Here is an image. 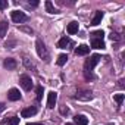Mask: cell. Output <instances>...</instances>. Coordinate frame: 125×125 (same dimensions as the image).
Wrapping results in <instances>:
<instances>
[{
  "instance_id": "obj_1",
  "label": "cell",
  "mask_w": 125,
  "mask_h": 125,
  "mask_svg": "<svg viewBox=\"0 0 125 125\" xmlns=\"http://www.w3.org/2000/svg\"><path fill=\"white\" fill-rule=\"evenodd\" d=\"M100 59H102L100 54H93V56H90V57L84 62V77H85V80L90 81V80L94 78L93 71H94V66L100 62Z\"/></svg>"
},
{
  "instance_id": "obj_2",
  "label": "cell",
  "mask_w": 125,
  "mask_h": 125,
  "mask_svg": "<svg viewBox=\"0 0 125 125\" xmlns=\"http://www.w3.org/2000/svg\"><path fill=\"white\" fill-rule=\"evenodd\" d=\"M35 49H37L38 56H40L44 62H49V60H50V53H49V50H47V47H46V44H44V41H43L41 38H38V40L35 41Z\"/></svg>"
},
{
  "instance_id": "obj_3",
  "label": "cell",
  "mask_w": 125,
  "mask_h": 125,
  "mask_svg": "<svg viewBox=\"0 0 125 125\" xmlns=\"http://www.w3.org/2000/svg\"><path fill=\"white\" fill-rule=\"evenodd\" d=\"M75 100H81V102H90L93 99V91L91 90H84V88H80L75 96H74Z\"/></svg>"
},
{
  "instance_id": "obj_4",
  "label": "cell",
  "mask_w": 125,
  "mask_h": 125,
  "mask_svg": "<svg viewBox=\"0 0 125 125\" xmlns=\"http://www.w3.org/2000/svg\"><path fill=\"white\" fill-rule=\"evenodd\" d=\"M10 16H12V21H13L15 24H24V22H27V21L30 19L28 15L24 13L22 10H13V12L10 13Z\"/></svg>"
},
{
  "instance_id": "obj_5",
  "label": "cell",
  "mask_w": 125,
  "mask_h": 125,
  "mask_svg": "<svg viewBox=\"0 0 125 125\" xmlns=\"http://www.w3.org/2000/svg\"><path fill=\"white\" fill-rule=\"evenodd\" d=\"M19 84L22 85V88L25 90V91H30L31 88H32V80H31V77L30 75H27V74H22L21 77H19Z\"/></svg>"
},
{
  "instance_id": "obj_6",
  "label": "cell",
  "mask_w": 125,
  "mask_h": 125,
  "mask_svg": "<svg viewBox=\"0 0 125 125\" xmlns=\"http://www.w3.org/2000/svg\"><path fill=\"white\" fill-rule=\"evenodd\" d=\"M3 66H5L8 71H13V69H16V66H18V62H16L13 57H6L5 62H3Z\"/></svg>"
},
{
  "instance_id": "obj_7",
  "label": "cell",
  "mask_w": 125,
  "mask_h": 125,
  "mask_svg": "<svg viewBox=\"0 0 125 125\" xmlns=\"http://www.w3.org/2000/svg\"><path fill=\"white\" fill-rule=\"evenodd\" d=\"M56 100H57V93L56 91H50L47 94V107L49 109H53L56 106Z\"/></svg>"
},
{
  "instance_id": "obj_8",
  "label": "cell",
  "mask_w": 125,
  "mask_h": 125,
  "mask_svg": "<svg viewBox=\"0 0 125 125\" xmlns=\"http://www.w3.org/2000/svg\"><path fill=\"white\" fill-rule=\"evenodd\" d=\"M8 99L10 102H16V100H21V93L18 88H10L8 91Z\"/></svg>"
},
{
  "instance_id": "obj_9",
  "label": "cell",
  "mask_w": 125,
  "mask_h": 125,
  "mask_svg": "<svg viewBox=\"0 0 125 125\" xmlns=\"http://www.w3.org/2000/svg\"><path fill=\"white\" fill-rule=\"evenodd\" d=\"M35 113H37V107H35V106H30V107L22 109L21 116H22V118H31V116H34Z\"/></svg>"
},
{
  "instance_id": "obj_10",
  "label": "cell",
  "mask_w": 125,
  "mask_h": 125,
  "mask_svg": "<svg viewBox=\"0 0 125 125\" xmlns=\"http://www.w3.org/2000/svg\"><path fill=\"white\" fill-rule=\"evenodd\" d=\"M90 53V47L87 44H80L77 49H75V54L77 56H85Z\"/></svg>"
},
{
  "instance_id": "obj_11",
  "label": "cell",
  "mask_w": 125,
  "mask_h": 125,
  "mask_svg": "<svg viewBox=\"0 0 125 125\" xmlns=\"http://www.w3.org/2000/svg\"><path fill=\"white\" fill-rule=\"evenodd\" d=\"M88 124V118L84 115H75L74 116V125H87Z\"/></svg>"
},
{
  "instance_id": "obj_12",
  "label": "cell",
  "mask_w": 125,
  "mask_h": 125,
  "mask_svg": "<svg viewBox=\"0 0 125 125\" xmlns=\"http://www.w3.org/2000/svg\"><path fill=\"white\" fill-rule=\"evenodd\" d=\"M69 46H72V41H71L68 37H62V38L57 41V47H59V49H68Z\"/></svg>"
},
{
  "instance_id": "obj_13",
  "label": "cell",
  "mask_w": 125,
  "mask_h": 125,
  "mask_svg": "<svg viewBox=\"0 0 125 125\" xmlns=\"http://www.w3.org/2000/svg\"><path fill=\"white\" fill-rule=\"evenodd\" d=\"M102 19H103V12H102V10H96L94 18H93V21H91L90 25H99V24L102 22Z\"/></svg>"
},
{
  "instance_id": "obj_14",
  "label": "cell",
  "mask_w": 125,
  "mask_h": 125,
  "mask_svg": "<svg viewBox=\"0 0 125 125\" xmlns=\"http://www.w3.org/2000/svg\"><path fill=\"white\" fill-rule=\"evenodd\" d=\"M78 30H80V25H78V22H75V21H72V22L68 25V34H71V35L77 34Z\"/></svg>"
},
{
  "instance_id": "obj_15",
  "label": "cell",
  "mask_w": 125,
  "mask_h": 125,
  "mask_svg": "<svg viewBox=\"0 0 125 125\" xmlns=\"http://www.w3.org/2000/svg\"><path fill=\"white\" fill-rule=\"evenodd\" d=\"M91 47L93 49H104V41L102 38H91Z\"/></svg>"
},
{
  "instance_id": "obj_16",
  "label": "cell",
  "mask_w": 125,
  "mask_h": 125,
  "mask_svg": "<svg viewBox=\"0 0 125 125\" xmlns=\"http://www.w3.org/2000/svg\"><path fill=\"white\" fill-rule=\"evenodd\" d=\"M8 28H9V25H8L6 21H0V38H3V37L6 35Z\"/></svg>"
},
{
  "instance_id": "obj_17",
  "label": "cell",
  "mask_w": 125,
  "mask_h": 125,
  "mask_svg": "<svg viewBox=\"0 0 125 125\" xmlns=\"http://www.w3.org/2000/svg\"><path fill=\"white\" fill-rule=\"evenodd\" d=\"M44 5H46V10H47L49 13H59V10L53 6V3L50 2V0H47V2H46Z\"/></svg>"
},
{
  "instance_id": "obj_18",
  "label": "cell",
  "mask_w": 125,
  "mask_h": 125,
  "mask_svg": "<svg viewBox=\"0 0 125 125\" xmlns=\"http://www.w3.org/2000/svg\"><path fill=\"white\" fill-rule=\"evenodd\" d=\"M66 60H68V54H59V57H57V65L59 66H63L66 63Z\"/></svg>"
},
{
  "instance_id": "obj_19",
  "label": "cell",
  "mask_w": 125,
  "mask_h": 125,
  "mask_svg": "<svg viewBox=\"0 0 125 125\" xmlns=\"http://www.w3.org/2000/svg\"><path fill=\"white\" fill-rule=\"evenodd\" d=\"M8 125H19V118L18 116H12L8 119Z\"/></svg>"
},
{
  "instance_id": "obj_20",
  "label": "cell",
  "mask_w": 125,
  "mask_h": 125,
  "mask_svg": "<svg viewBox=\"0 0 125 125\" xmlns=\"http://www.w3.org/2000/svg\"><path fill=\"white\" fill-rule=\"evenodd\" d=\"M124 97H125L124 94H115V96H113V99H115V102L118 103V106H121V104H122V102H124Z\"/></svg>"
},
{
  "instance_id": "obj_21",
  "label": "cell",
  "mask_w": 125,
  "mask_h": 125,
  "mask_svg": "<svg viewBox=\"0 0 125 125\" xmlns=\"http://www.w3.org/2000/svg\"><path fill=\"white\" fill-rule=\"evenodd\" d=\"M41 99H43V87L38 85L37 87V102H41Z\"/></svg>"
},
{
  "instance_id": "obj_22",
  "label": "cell",
  "mask_w": 125,
  "mask_h": 125,
  "mask_svg": "<svg viewBox=\"0 0 125 125\" xmlns=\"http://www.w3.org/2000/svg\"><path fill=\"white\" fill-rule=\"evenodd\" d=\"M91 35H93V38H102V40H103L104 32H103V31H94V32H91Z\"/></svg>"
},
{
  "instance_id": "obj_23",
  "label": "cell",
  "mask_w": 125,
  "mask_h": 125,
  "mask_svg": "<svg viewBox=\"0 0 125 125\" xmlns=\"http://www.w3.org/2000/svg\"><path fill=\"white\" fill-rule=\"evenodd\" d=\"M109 38H110L112 41H119V40H121V35H119L118 32H112V34L109 35Z\"/></svg>"
},
{
  "instance_id": "obj_24",
  "label": "cell",
  "mask_w": 125,
  "mask_h": 125,
  "mask_svg": "<svg viewBox=\"0 0 125 125\" xmlns=\"http://www.w3.org/2000/svg\"><path fill=\"white\" fill-rule=\"evenodd\" d=\"M24 63H25V66H27V68H32V69L35 71V66L32 65V62L30 63V59H28V57H25V59H24Z\"/></svg>"
},
{
  "instance_id": "obj_25",
  "label": "cell",
  "mask_w": 125,
  "mask_h": 125,
  "mask_svg": "<svg viewBox=\"0 0 125 125\" xmlns=\"http://www.w3.org/2000/svg\"><path fill=\"white\" fill-rule=\"evenodd\" d=\"M8 0H0V10H3V9H6L8 8Z\"/></svg>"
},
{
  "instance_id": "obj_26",
  "label": "cell",
  "mask_w": 125,
  "mask_h": 125,
  "mask_svg": "<svg viewBox=\"0 0 125 125\" xmlns=\"http://www.w3.org/2000/svg\"><path fill=\"white\" fill-rule=\"evenodd\" d=\"M19 30H21V31H25V32H28V34H32V32H34L32 28H28V27H21Z\"/></svg>"
},
{
  "instance_id": "obj_27",
  "label": "cell",
  "mask_w": 125,
  "mask_h": 125,
  "mask_svg": "<svg viewBox=\"0 0 125 125\" xmlns=\"http://www.w3.org/2000/svg\"><path fill=\"white\" fill-rule=\"evenodd\" d=\"M60 113H62V115H68V113H69V109L62 106V107H60Z\"/></svg>"
},
{
  "instance_id": "obj_28",
  "label": "cell",
  "mask_w": 125,
  "mask_h": 125,
  "mask_svg": "<svg viewBox=\"0 0 125 125\" xmlns=\"http://www.w3.org/2000/svg\"><path fill=\"white\" fill-rule=\"evenodd\" d=\"M28 6L30 8H37L38 6V2H28Z\"/></svg>"
},
{
  "instance_id": "obj_29",
  "label": "cell",
  "mask_w": 125,
  "mask_h": 125,
  "mask_svg": "<svg viewBox=\"0 0 125 125\" xmlns=\"http://www.w3.org/2000/svg\"><path fill=\"white\" fill-rule=\"evenodd\" d=\"M5 109H6V104H5V103H0V113H2Z\"/></svg>"
},
{
  "instance_id": "obj_30",
  "label": "cell",
  "mask_w": 125,
  "mask_h": 125,
  "mask_svg": "<svg viewBox=\"0 0 125 125\" xmlns=\"http://www.w3.org/2000/svg\"><path fill=\"white\" fill-rule=\"evenodd\" d=\"M27 125H43V124H40V122H28Z\"/></svg>"
},
{
  "instance_id": "obj_31",
  "label": "cell",
  "mask_w": 125,
  "mask_h": 125,
  "mask_svg": "<svg viewBox=\"0 0 125 125\" xmlns=\"http://www.w3.org/2000/svg\"><path fill=\"white\" fill-rule=\"evenodd\" d=\"M65 125H74V124H65Z\"/></svg>"
}]
</instances>
